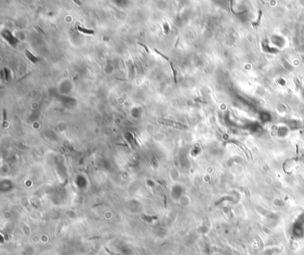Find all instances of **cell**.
I'll return each mask as SVG.
<instances>
[{"label":"cell","mask_w":304,"mask_h":255,"mask_svg":"<svg viewBox=\"0 0 304 255\" xmlns=\"http://www.w3.org/2000/svg\"><path fill=\"white\" fill-rule=\"evenodd\" d=\"M78 29L82 31L83 33H87V34H94V31L91 30V29H83L79 26H78Z\"/></svg>","instance_id":"1"},{"label":"cell","mask_w":304,"mask_h":255,"mask_svg":"<svg viewBox=\"0 0 304 255\" xmlns=\"http://www.w3.org/2000/svg\"><path fill=\"white\" fill-rule=\"evenodd\" d=\"M154 51H155V52L157 53V54H159V55H160V56H161L162 57H163V58H165L166 60H168V57H167V56H165L164 55H162V53H161V52H159L158 50H156V49H154Z\"/></svg>","instance_id":"2"}]
</instances>
